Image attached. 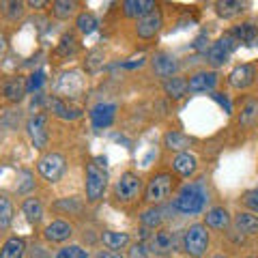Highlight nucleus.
Returning a JSON list of instances; mask_svg holds the SVG:
<instances>
[{
  "mask_svg": "<svg viewBox=\"0 0 258 258\" xmlns=\"http://www.w3.org/2000/svg\"><path fill=\"white\" fill-rule=\"evenodd\" d=\"M54 258H91V254L82 245H62L54 254Z\"/></svg>",
  "mask_w": 258,
  "mask_h": 258,
  "instance_id": "72a5a7b5",
  "label": "nucleus"
},
{
  "mask_svg": "<svg viewBox=\"0 0 258 258\" xmlns=\"http://www.w3.org/2000/svg\"><path fill=\"white\" fill-rule=\"evenodd\" d=\"M247 258H258V256H247Z\"/></svg>",
  "mask_w": 258,
  "mask_h": 258,
  "instance_id": "49530a36",
  "label": "nucleus"
},
{
  "mask_svg": "<svg viewBox=\"0 0 258 258\" xmlns=\"http://www.w3.org/2000/svg\"><path fill=\"white\" fill-rule=\"evenodd\" d=\"M164 91L172 97V99H183L185 95H187V80H183L179 76H174L170 80H166L164 82Z\"/></svg>",
  "mask_w": 258,
  "mask_h": 258,
  "instance_id": "c85d7f7f",
  "label": "nucleus"
},
{
  "mask_svg": "<svg viewBox=\"0 0 258 258\" xmlns=\"http://www.w3.org/2000/svg\"><path fill=\"white\" fill-rule=\"evenodd\" d=\"M26 132L30 142L35 144V149L43 151L47 147V140H50V134H47V114L45 112H39V114H32L26 123Z\"/></svg>",
  "mask_w": 258,
  "mask_h": 258,
  "instance_id": "6e6552de",
  "label": "nucleus"
},
{
  "mask_svg": "<svg viewBox=\"0 0 258 258\" xmlns=\"http://www.w3.org/2000/svg\"><path fill=\"white\" fill-rule=\"evenodd\" d=\"M76 50H78V41L71 35H64L60 39L58 47H56V52H58L60 56H71V54H76Z\"/></svg>",
  "mask_w": 258,
  "mask_h": 258,
  "instance_id": "e433bc0d",
  "label": "nucleus"
},
{
  "mask_svg": "<svg viewBox=\"0 0 258 258\" xmlns=\"http://www.w3.org/2000/svg\"><path fill=\"white\" fill-rule=\"evenodd\" d=\"M161 26H164V15H161L159 9H155L136 22V35L140 39H153L161 30Z\"/></svg>",
  "mask_w": 258,
  "mask_h": 258,
  "instance_id": "9d476101",
  "label": "nucleus"
},
{
  "mask_svg": "<svg viewBox=\"0 0 258 258\" xmlns=\"http://www.w3.org/2000/svg\"><path fill=\"white\" fill-rule=\"evenodd\" d=\"M0 7H3V13L9 20H20L24 15V7H26V5H24V3H3Z\"/></svg>",
  "mask_w": 258,
  "mask_h": 258,
  "instance_id": "4c0bfd02",
  "label": "nucleus"
},
{
  "mask_svg": "<svg viewBox=\"0 0 258 258\" xmlns=\"http://www.w3.org/2000/svg\"><path fill=\"white\" fill-rule=\"evenodd\" d=\"M37 170L45 181L56 183V181H60V176L64 174V170H67V159H64L60 153L50 151V153H45V155L39 157Z\"/></svg>",
  "mask_w": 258,
  "mask_h": 258,
  "instance_id": "423d86ee",
  "label": "nucleus"
},
{
  "mask_svg": "<svg viewBox=\"0 0 258 258\" xmlns=\"http://www.w3.org/2000/svg\"><path fill=\"white\" fill-rule=\"evenodd\" d=\"M50 110H52L54 116H58V118H62V120H76L80 114H82V112H80L78 108H71L67 101L60 99L58 95L50 99Z\"/></svg>",
  "mask_w": 258,
  "mask_h": 258,
  "instance_id": "b1692460",
  "label": "nucleus"
},
{
  "mask_svg": "<svg viewBox=\"0 0 258 258\" xmlns=\"http://www.w3.org/2000/svg\"><path fill=\"white\" fill-rule=\"evenodd\" d=\"M203 224L207 228H213V230H228L232 226V215L226 207H213L207 211Z\"/></svg>",
  "mask_w": 258,
  "mask_h": 258,
  "instance_id": "f3484780",
  "label": "nucleus"
},
{
  "mask_svg": "<svg viewBox=\"0 0 258 258\" xmlns=\"http://www.w3.org/2000/svg\"><path fill=\"white\" fill-rule=\"evenodd\" d=\"M43 237L50 241V243H64V241H69L74 237V226L64 220H54L45 226Z\"/></svg>",
  "mask_w": 258,
  "mask_h": 258,
  "instance_id": "4468645a",
  "label": "nucleus"
},
{
  "mask_svg": "<svg viewBox=\"0 0 258 258\" xmlns=\"http://www.w3.org/2000/svg\"><path fill=\"white\" fill-rule=\"evenodd\" d=\"M114 114H116V103H97V106H93L91 112H88L91 123L97 129L110 127L112 120H114Z\"/></svg>",
  "mask_w": 258,
  "mask_h": 258,
  "instance_id": "dca6fc26",
  "label": "nucleus"
},
{
  "mask_svg": "<svg viewBox=\"0 0 258 258\" xmlns=\"http://www.w3.org/2000/svg\"><path fill=\"white\" fill-rule=\"evenodd\" d=\"M76 26L82 35H91V32L97 30L99 22H97V18L91 11H82V13H78V18H76Z\"/></svg>",
  "mask_w": 258,
  "mask_h": 258,
  "instance_id": "473e14b6",
  "label": "nucleus"
},
{
  "mask_svg": "<svg viewBox=\"0 0 258 258\" xmlns=\"http://www.w3.org/2000/svg\"><path fill=\"white\" fill-rule=\"evenodd\" d=\"M127 258H149V249H147V243H134L129 247V254Z\"/></svg>",
  "mask_w": 258,
  "mask_h": 258,
  "instance_id": "a19ab883",
  "label": "nucleus"
},
{
  "mask_svg": "<svg viewBox=\"0 0 258 258\" xmlns=\"http://www.w3.org/2000/svg\"><path fill=\"white\" fill-rule=\"evenodd\" d=\"M239 125L245 129H252L258 125V99L256 97H249V99L243 101L239 112Z\"/></svg>",
  "mask_w": 258,
  "mask_h": 258,
  "instance_id": "412c9836",
  "label": "nucleus"
},
{
  "mask_svg": "<svg viewBox=\"0 0 258 258\" xmlns=\"http://www.w3.org/2000/svg\"><path fill=\"white\" fill-rule=\"evenodd\" d=\"M144 189V183H142V176L138 172H132L127 170L118 176V181L114 183V198L118 200L120 205H129V203H136L140 198V194Z\"/></svg>",
  "mask_w": 258,
  "mask_h": 258,
  "instance_id": "39448f33",
  "label": "nucleus"
},
{
  "mask_svg": "<svg viewBox=\"0 0 258 258\" xmlns=\"http://www.w3.org/2000/svg\"><path fill=\"white\" fill-rule=\"evenodd\" d=\"M101 243L106 245V249H125L132 243L129 232H120V230H103L101 232Z\"/></svg>",
  "mask_w": 258,
  "mask_h": 258,
  "instance_id": "4be33fe9",
  "label": "nucleus"
},
{
  "mask_svg": "<svg viewBox=\"0 0 258 258\" xmlns=\"http://www.w3.org/2000/svg\"><path fill=\"white\" fill-rule=\"evenodd\" d=\"M140 222H142L144 228H151V230L161 228V224H164V211H161V207L147 209V211L140 215Z\"/></svg>",
  "mask_w": 258,
  "mask_h": 258,
  "instance_id": "c756f323",
  "label": "nucleus"
},
{
  "mask_svg": "<svg viewBox=\"0 0 258 258\" xmlns=\"http://www.w3.org/2000/svg\"><path fill=\"white\" fill-rule=\"evenodd\" d=\"M108 187V168H106V157L99 155L91 159V164H86V200L88 203H99L106 194Z\"/></svg>",
  "mask_w": 258,
  "mask_h": 258,
  "instance_id": "f03ea898",
  "label": "nucleus"
},
{
  "mask_svg": "<svg viewBox=\"0 0 258 258\" xmlns=\"http://www.w3.org/2000/svg\"><path fill=\"white\" fill-rule=\"evenodd\" d=\"M209 243H211V237H209V228L203 222H196L183 230L181 245H183V252L187 256L203 258L209 249Z\"/></svg>",
  "mask_w": 258,
  "mask_h": 258,
  "instance_id": "7ed1b4c3",
  "label": "nucleus"
},
{
  "mask_svg": "<svg viewBox=\"0 0 258 258\" xmlns=\"http://www.w3.org/2000/svg\"><path fill=\"white\" fill-rule=\"evenodd\" d=\"M151 64H153V71H155L159 78H164V82L166 80H170V78H174L176 71H179V60H176L172 54H168V52H157L151 58Z\"/></svg>",
  "mask_w": 258,
  "mask_h": 258,
  "instance_id": "9b49d317",
  "label": "nucleus"
},
{
  "mask_svg": "<svg viewBox=\"0 0 258 258\" xmlns=\"http://www.w3.org/2000/svg\"><path fill=\"white\" fill-rule=\"evenodd\" d=\"M43 82H45V74H43V71H35V74L28 76L26 91H28V93H35V91H39V88L43 86Z\"/></svg>",
  "mask_w": 258,
  "mask_h": 258,
  "instance_id": "ea45409f",
  "label": "nucleus"
},
{
  "mask_svg": "<svg viewBox=\"0 0 258 258\" xmlns=\"http://www.w3.org/2000/svg\"><path fill=\"white\" fill-rule=\"evenodd\" d=\"M24 254H26V241L22 237L7 239L0 247V258H24Z\"/></svg>",
  "mask_w": 258,
  "mask_h": 258,
  "instance_id": "a878e982",
  "label": "nucleus"
},
{
  "mask_svg": "<svg viewBox=\"0 0 258 258\" xmlns=\"http://www.w3.org/2000/svg\"><path fill=\"white\" fill-rule=\"evenodd\" d=\"M232 35H235L239 43H254V39L258 37V28L252 22H243V24H237Z\"/></svg>",
  "mask_w": 258,
  "mask_h": 258,
  "instance_id": "7c9ffc66",
  "label": "nucleus"
},
{
  "mask_svg": "<svg viewBox=\"0 0 258 258\" xmlns=\"http://www.w3.org/2000/svg\"><path fill=\"white\" fill-rule=\"evenodd\" d=\"M217 74L215 71H196L189 80H187V91L194 93V95H198V93H211L215 84H217Z\"/></svg>",
  "mask_w": 258,
  "mask_h": 258,
  "instance_id": "ddd939ff",
  "label": "nucleus"
},
{
  "mask_svg": "<svg viewBox=\"0 0 258 258\" xmlns=\"http://www.w3.org/2000/svg\"><path fill=\"white\" fill-rule=\"evenodd\" d=\"M215 11L220 18L224 20H230V18H237L245 11V3H239V0H224V3H215Z\"/></svg>",
  "mask_w": 258,
  "mask_h": 258,
  "instance_id": "bb28decb",
  "label": "nucleus"
},
{
  "mask_svg": "<svg viewBox=\"0 0 258 258\" xmlns=\"http://www.w3.org/2000/svg\"><path fill=\"white\" fill-rule=\"evenodd\" d=\"M254 80H256V67L249 62H243V64H239L237 69H232V74L228 76V84L232 88L243 91V88L254 84Z\"/></svg>",
  "mask_w": 258,
  "mask_h": 258,
  "instance_id": "2eb2a0df",
  "label": "nucleus"
},
{
  "mask_svg": "<svg viewBox=\"0 0 258 258\" xmlns=\"http://www.w3.org/2000/svg\"><path fill=\"white\" fill-rule=\"evenodd\" d=\"M22 213L26 215V220L30 224H39L43 217V205L39 198H26L22 203Z\"/></svg>",
  "mask_w": 258,
  "mask_h": 258,
  "instance_id": "cd10ccee",
  "label": "nucleus"
},
{
  "mask_svg": "<svg viewBox=\"0 0 258 258\" xmlns=\"http://www.w3.org/2000/svg\"><path fill=\"white\" fill-rule=\"evenodd\" d=\"M174 247H176V239H174L172 232L166 230V228H157V230L151 235L149 243H147L149 252L157 254V256H168V254H172Z\"/></svg>",
  "mask_w": 258,
  "mask_h": 258,
  "instance_id": "1a4fd4ad",
  "label": "nucleus"
},
{
  "mask_svg": "<svg viewBox=\"0 0 258 258\" xmlns=\"http://www.w3.org/2000/svg\"><path fill=\"white\" fill-rule=\"evenodd\" d=\"M13 222V205L9 198L0 196V228H9Z\"/></svg>",
  "mask_w": 258,
  "mask_h": 258,
  "instance_id": "f704fd0d",
  "label": "nucleus"
},
{
  "mask_svg": "<svg viewBox=\"0 0 258 258\" xmlns=\"http://www.w3.org/2000/svg\"><path fill=\"white\" fill-rule=\"evenodd\" d=\"M157 7L153 0H125L123 3V13L125 18H132V20H142L144 15H149L151 11H155Z\"/></svg>",
  "mask_w": 258,
  "mask_h": 258,
  "instance_id": "6ab92c4d",
  "label": "nucleus"
},
{
  "mask_svg": "<svg viewBox=\"0 0 258 258\" xmlns=\"http://www.w3.org/2000/svg\"><path fill=\"white\" fill-rule=\"evenodd\" d=\"M207 203H209L207 185L203 181H191V183H185L179 187L172 207H174V211L181 215H198L207 209Z\"/></svg>",
  "mask_w": 258,
  "mask_h": 258,
  "instance_id": "f257e3e1",
  "label": "nucleus"
},
{
  "mask_svg": "<svg viewBox=\"0 0 258 258\" xmlns=\"http://www.w3.org/2000/svg\"><path fill=\"white\" fill-rule=\"evenodd\" d=\"M3 93L7 97V101H11V103H20L24 99V95H26V82H24L22 78H13L9 80V82H5L3 86Z\"/></svg>",
  "mask_w": 258,
  "mask_h": 258,
  "instance_id": "393cba45",
  "label": "nucleus"
},
{
  "mask_svg": "<svg viewBox=\"0 0 258 258\" xmlns=\"http://www.w3.org/2000/svg\"><path fill=\"white\" fill-rule=\"evenodd\" d=\"M84 88V80L80 78L78 71H64L58 80V97L67 101L69 97H78Z\"/></svg>",
  "mask_w": 258,
  "mask_h": 258,
  "instance_id": "f8f14e48",
  "label": "nucleus"
},
{
  "mask_svg": "<svg viewBox=\"0 0 258 258\" xmlns=\"http://www.w3.org/2000/svg\"><path fill=\"white\" fill-rule=\"evenodd\" d=\"M93 258H125L123 252H116V249H99Z\"/></svg>",
  "mask_w": 258,
  "mask_h": 258,
  "instance_id": "37998d69",
  "label": "nucleus"
},
{
  "mask_svg": "<svg viewBox=\"0 0 258 258\" xmlns=\"http://www.w3.org/2000/svg\"><path fill=\"white\" fill-rule=\"evenodd\" d=\"M232 226L237 228V232L245 237H256L258 235V217L249 211H239L232 217Z\"/></svg>",
  "mask_w": 258,
  "mask_h": 258,
  "instance_id": "aec40b11",
  "label": "nucleus"
},
{
  "mask_svg": "<svg viewBox=\"0 0 258 258\" xmlns=\"http://www.w3.org/2000/svg\"><path fill=\"white\" fill-rule=\"evenodd\" d=\"M76 9L78 3H74V0H56V3H52V13L56 20H69L71 15H76Z\"/></svg>",
  "mask_w": 258,
  "mask_h": 258,
  "instance_id": "2f4dec72",
  "label": "nucleus"
},
{
  "mask_svg": "<svg viewBox=\"0 0 258 258\" xmlns=\"http://www.w3.org/2000/svg\"><path fill=\"white\" fill-rule=\"evenodd\" d=\"M191 138L189 136H185L183 132H176V129H172V132H168L164 136V147L168 151H176V153H185L189 147H191Z\"/></svg>",
  "mask_w": 258,
  "mask_h": 258,
  "instance_id": "5701e85b",
  "label": "nucleus"
},
{
  "mask_svg": "<svg viewBox=\"0 0 258 258\" xmlns=\"http://www.w3.org/2000/svg\"><path fill=\"white\" fill-rule=\"evenodd\" d=\"M26 7H32V9H41V7H47V3H45V0H37V3L32 0V3H28Z\"/></svg>",
  "mask_w": 258,
  "mask_h": 258,
  "instance_id": "c03bdc74",
  "label": "nucleus"
},
{
  "mask_svg": "<svg viewBox=\"0 0 258 258\" xmlns=\"http://www.w3.org/2000/svg\"><path fill=\"white\" fill-rule=\"evenodd\" d=\"M237 45H239V41L235 39V35H232V32H226V35H222L211 47H209L207 60L211 62L213 67H220V64H224L230 58V54L237 50Z\"/></svg>",
  "mask_w": 258,
  "mask_h": 258,
  "instance_id": "0eeeda50",
  "label": "nucleus"
},
{
  "mask_svg": "<svg viewBox=\"0 0 258 258\" xmlns=\"http://www.w3.org/2000/svg\"><path fill=\"white\" fill-rule=\"evenodd\" d=\"M86 71L88 74H97L101 67H103V52H99V50H93L91 54H88V58H86Z\"/></svg>",
  "mask_w": 258,
  "mask_h": 258,
  "instance_id": "c9c22d12",
  "label": "nucleus"
},
{
  "mask_svg": "<svg viewBox=\"0 0 258 258\" xmlns=\"http://www.w3.org/2000/svg\"><path fill=\"white\" fill-rule=\"evenodd\" d=\"M194 47H196V50L198 52H209V47H211V45H209V37L207 35H200V37H196V41H194Z\"/></svg>",
  "mask_w": 258,
  "mask_h": 258,
  "instance_id": "79ce46f5",
  "label": "nucleus"
},
{
  "mask_svg": "<svg viewBox=\"0 0 258 258\" xmlns=\"http://www.w3.org/2000/svg\"><path fill=\"white\" fill-rule=\"evenodd\" d=\"M172 168H174V172L179 176L189 179V176H194V174H196V170H198V157L191 155L189 151L176 153L174 159H172Z\"/></svg>",
  "mask_w": 258,
  "mask_h": 258,
  "instance_id": "a211bd4d",
  "label": "nucleus"
},
{
  "mask_svg": "<svg viewBox=\"0 0 258 258\" xmlns=\"http://www.w3.org/2000/svg\"><path fill=\"white\" fill-rule=\"evenodd\" d=\"M5 50H7V41H5V37H0V58L5 56Z\"/></svg>",
  "mask_w": 258,
  "mask_h": 258,
  "instance_id": "a18cd8bd",
  "label": "nucleus"
},
{
  "mask_svg": "<svg viewBox=\"0 0 258 258\" xmlns=\"http://www.w3.org/2000/svg\"><path fill=\"white\" fill-rule=\"evenodd\" d=\"M241 203H243L245 209H249V213H258V187L243 191V196H241Z\"/></svg>",
  "mask_w": 258,
  "mask_h": 258,
  "instance_id": "58836bf2",
  "label": "nucleus"
},
{
  "mask_svg": "<svg viewBox=\"0 0 258 258\" xmlns=\"http://www.w3.org/2000/svg\"><path fill=\"white\" fill-rule=\"evenodd\" d=\"M174 187H176V176H172V172H157L151 176L147 187H144V200L149 205L157 207L172 196Z\"/></svg>",
  "mask_w": 258,
  "mask_h": 258,
  "instance_id": "20e7f679",
  "label": "nucleus"
}]
</instances>
